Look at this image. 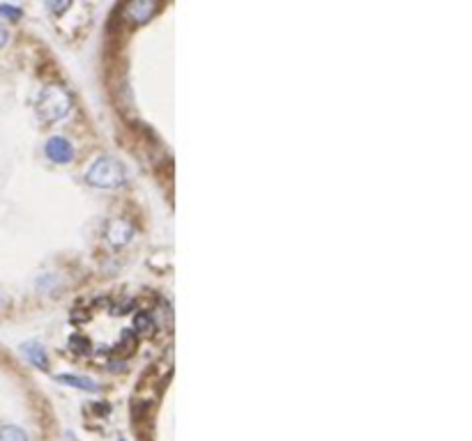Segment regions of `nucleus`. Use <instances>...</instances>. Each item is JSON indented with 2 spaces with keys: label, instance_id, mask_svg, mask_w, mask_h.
I'll list each match as a JSON object with an SVG mask.
<instances>
[{
  "label": "nucleus",
  "instance_id": "10",
  "mask_svg": "<svg viewBox=\"0 0 472 441\" xmlns=\"http://www.w3.org/2000/svg\"><path fill=\"white\" fill-rule=\"evenodd\" d=\"M8 39H10V32H8V28H5L3 23H0V49L8 44Z\"/></svg>",
  "mask_w": 472,
  "mask_h": 441
},
{
  "label": "nucleus",
  "instance_id": "6",
  "mask_svg": "<svg viewBox=\"0 0 472 441\" xmlns=\"http://www.w3.org/2000/svg\"><path fill=\"white\" fill-rule=\"evenodd\" d=\"M109 239L111 243H115V246H120V243H124L132 237V226H127V223H122V221H113L109 226Z\"/></svg>",
  "mask_w": 472,
  "mask_h": 441
},
{
  "label": "nucleus",
  "instance_id": "5",
  "mask_svg": "<svg viewBox=\"0 0 472 441\" xmlns=\"http://www.w3.org/2000/svg\"><path fill=\"white\" fill-rule=\"evenodd\" d=\"M21 354L30 361L32 366L39 368V370H47V368H49L47 350H44L39 342H23V345H21Z\"/></svg>",
  "mask_w": 472,
  "mask_h": 441
},
{
  "label": "nucleus",
  "instance_id": "8",
  "mask_svg": "<svg viewBox=\"0 0 472 441\" xmlns=\"http://www.w3.org/2000/svg\"><path fill=\"white\" fill-rule=\"evenodd\" d=\"M0 441H28L25 432L16 425H3L0 427Z\"/></svg>",
  "mask_w": 472,
  "mask_h": 441
},
{
  "label": "nucleus",
  "instance_id": "2",
  "mask_svg": "<svg viewBox=\"0 0 472 441\" xmlns=\"http://www.w3.org/2000/svg\"><path fill=\"white\" fill-rule=\"evenodd\" d=\"M37 110H39V115L49 122L63 120V117L69 113V95L60 88V85H49V88H44L42 95H39Z\"/></svg>",
  "mask_w": 472,
  "mask_h": 441
},
{
  "label": "nucleus",
  "instance_id": "4",
  "mask_svg": "<svg viewBox=\"0 0 472 441\" xmlns=\"http://www.w3.org/2000/svg\"><path fill=\"white\" fill-rule=\"evenodd\" d=\"M157 10H159V5L153 3V0H134V3H129L127 8H124V14L136 23H143V21H148Z\"/></svg>",
  "mask_w": 472,
  "mask_h": 441
},
{
  "label": "nucleus",
  "instance_id": "3",
  "mask_svg": "<svg viewBox=\"0 0 472 441\" xmlns=\"http://www.w3.org/2000/svg\"><path fill=\"white\" fill-rule=\"evenodd\" d=\"M44 152H47L49 159L56 161V163H69L71 159H74V147H71V143L67 141V138H60V136L49 138Z\"/></svg>",
  "mask_w": 472,
  "mask_h": 441
},
{
  "label": "nucleus",
  "instance_id": "9",
  "mask_svg": "<svg viewBox=\"0 0 472 441\" xmlns=\"http://www.w3.org/2000/svg\"><path fill=\"white\" fill-rule=\"evenodd\" d=\"M0 14H8L12 19H19V16H21V10H19V8H10V5H0Z\"/></svg>",
  "mask_w": 472,
  "mask_h": 441
},
{
  "label": "nucleus",
  "instance_id": "7",
  "mask_svg": "<svg viewBox=\"0 0 472 441\" xmlns=\"http://www.w3.org/2000/svg\"><path fill=\"white\" fill-rule=\"evenodd\" d=\"M63 381V384H69V386H76V388H83V391H97V381L90 379V377H78V374H60L58 377Z\"/></svg>",
  "mask_w": 472,
  "mask_h": 441
},
{
  "label": "nucleus",
  "instance_id": "1",
  "mask_svg": "<svg viewBox=\"0 0 472 441\" xmlns=\"http://www.w3.org/2000/svg\"><path fill=\"white\" fill-rule=\"evenodd\" d=\"M85 180L97 189H117V187H122L124 180H127V173H124L122 163L113 159V156H100V159L88 168Z\"/></svg>",
  "mask_w": 472,
  "mask_h": 441
}]
</instances>
